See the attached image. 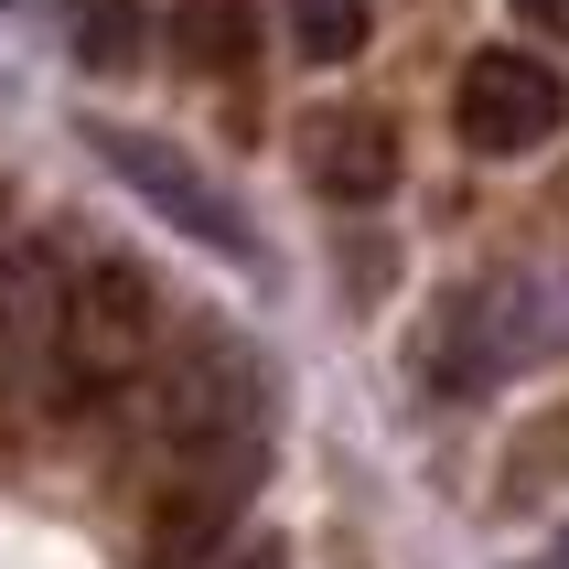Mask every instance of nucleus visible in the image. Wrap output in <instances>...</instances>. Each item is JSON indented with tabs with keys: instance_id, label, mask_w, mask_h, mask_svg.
<instances>
[{
	"instance_id": "obj_1",
	"label": "nucleus",
	"mask_w": 569,
	"mask_h": 569,
	"mask_svg": "<svg viewBox=\"0 0 569 569\" xmlns=\"http://www.w3.org/2000/svg\"><path fill=\"white\" fill-rule=\"evenodd\" d=\"M161 355V290L140 258H87L54 301V409H108Z\"/></svg>"
},
{
	"instance_id": "obj_2",
	"label": "nucleus",
	"mask_w": 569,
	"mask_h": 569,
	"mask_svg": "<svg viewBox=\"0 0 569 569\" xmlns=\"http://www.w3.org/2000/svg\"><path fill=\"white\" fill-rule=\"evenodd\" d=\"M161 441H172V462H258V441H269V366L237 333H193L183 366L161 377Z\"/></svg>"
},
{
	"instance_id": "obj_3",
	"label": "nucleus",
	"mask_w": 569,
	"mask_h": 569,
	"mask_svg": "<svg viewBox=\"0 0 569 569\" xmlns=\"http://www.w3.org/2000/svg\"><path fill=\"white\" fill-rule=\"evenodd\" d=\"M87 140H97V161H108V172H119V183L140 193V204H151L161 226H183L193 248L248 258V269H258V226L237 216V193H226L216 172H204V161H183L172 140H151V129H119V119H108V129H87Z\"/></svg>"
},
{
	"instance_id": "obj_4",
	"label": "nucleus",
	"mask_w": 569,
	"mask_h": 569,
	"mask_svg": "<svg viewBox=\"0 0 569 569\" xmlns=\"http://www.w3.org/2000/svg\"><path fill=\"white\" fill-rule=\"evenodd\" d=\"M451 119H462V140H473L483 161H516V151H538V140H559L569 87L548 76L538 54H473V64H462Z\"/></svg>"
},
{
	"instance_id": "obj_5",
	"label": "nucleus",
	"mask_w": 569,
	"mask_h": 569,
	"mask_svg": "<svg viewBox=\"0 0 569 569\" xmlns=\"http://www.w3.org/2000/svg\"><path fill=\"white\" fill-rule=\"evenodd\" d=\"M506 312H516V290H451L441 322H430V345H419V387H430V398H483V387L527 355Z\"/></svg>"
},
{
	"instance_id": "obj_6",
	"label": "nucleus",
	"mask_w": 569,
	"mask_h": 569,
	"mask_svg": "<svg viewBox=\"0 0 569 569\" xmlns=\"http://www.w3.org/2000/svg\"><path fill=\"white\" fill-rule=\"evenodd\" d=\"M248 473L258 462H172L151 506V569H204L226 548V527L248 516Z\"/></svg>"
},
{
	"instance_id": "obj_7",
	"label": "nucleus",
	"mask_w": 569,
	"mask_h": 569,
	"mask_svg": "<svg viewBox=\"0 0 569 569\" xmlns=\"http://www.w3.org/2000/svg\"><path fill=\"white\" fill-rule=\"evenodd\" d=\"M312 183L333 193V204H377L387 183H398V140H387V119H333L312 151Z\"/></svg>"
},
{
	"instance_id": "obj_8",
	"label": "nucleus",
	"mask_w": 569,
	"mask_h": 569,
	"mask_svg": "<svg viewBox=\"0 0 569 569\" xmlns=\"http://www.w3.org/2000/svg\"><path fill=\"white\" fill-rule=\"evenodd\" d=\"M64 43H76L87 76H129V64L151 54V0H76Z\"/></svg>"
},
{
	"instance_id": "obj_9",
	"label": "nucleus",
	"mask_w": 569,
	"mask_h": 569,
	"mask_svg": "<svg viewBox=\"0 0 569 569\" xmlns=\"http://www.w3.org/2000/svg\"><path fill=\"white\" fill-rule=\"evenodd\" d=\"M172 43H183V64H204V76H237V64L258 54V0H183V11H172Z\"/></svg>"
},
{
	"instance_id": "obj_10",
	"label": "nucleus",
	"mask_w": 569,
	"mask_h": 569,
	"mask_svg": "<svg viewBox=\"0 0 569 569\" xmlns=\"http://www.w3.org/2000/svg\"><path fill=\"white\" fill-rule=\"evenodd\" d=\"M366 22H377L366 0H290V43H301L312 64H345V54H366Z\"/></svg>"
},
{
	"instance_id": "obj_11",
	"label": "nucleus",
	"mask_w": 569,
	"mask_h": 569,
	"mask_svg": "<svg viewBox=\"0 0 569 569\" xmlns=\"http://www.w3.org/2000/svg\"><path fill=\"white\" fill-rule=\"evenodd\" d=\"M527 11V32H548V43H569V0H516Z\"/></svg>"
},
{
	"instance_id": "obj_12",
	"label": "nucleus",
	"mask_w": 569,
	"mask_h": 569,
	"mask_svg": "<svg viewBox=\"0 0 569 569\" xmlns=\"http://www.w3.org/2000/svg\"><path fill=\"white\" fill-rule=\"evenodd\" d=\"M226 569H290V548H280V538H258V548H237Z\"/></svg>"
},
{
	"instance_id": "obj_13",
	"label": "nucleus",
	"mask_w": 569,
	"mask_h": 569,
	"mask_svg": "<svg viewBox=\"0 0 569 569\" xmlns=\"http://www.w3.org/2000/svg\"><path fill=\"white\" fill-rule=\"evenodd\" d=\"M527 569H569V527H559V538H548V548H538Z\"/></svg>"
},
{
	"instance_id": "obj_14",
	"label": "nucleus",
	"mask_w": 569,
	"mask_h": 569,
	"mask_svg": "<svg viewBox=\"0 0 569 569\" xmlns=\"http://www.w3.org/2000/svg\"><path fill=\"white\" fill-rule=\"evenodd\" d=\"M0 355H11V290H0Z\"/></svg>"
},
{
	"instance_id": "obj_15",
	"label": "nucleus",
	"mask_w": 569,
	"mask_h": 569,
	"mask_svg": "<svg viewBox=\"0 0 569 569\" xmlns=\"http://www.w3.org/2000/svg\"><path fill=\"white\" fill-rule=\"evenodd\" d=\"M0 11H11V0H0Z\"/></svg>"
}]
</instances>
